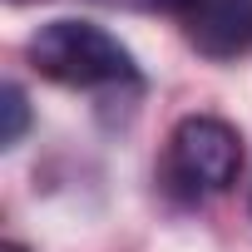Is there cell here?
<instances>
[{
	"label": "cell",
	"instance_id": "1",
	"mask_svg": "<svg viewBox=\"0 0 252 252\" xmlns=\"http://www.w3.org/2000/svg\"><path fill=\"white\" fill-rule=\"evenodd\" d=\"M30 64L69 89H99V84H124L134 79V55L124 50L109 30L89 20H50L30 35Z\"/></svg>",
	"mask_w": 252,
	"mask_h": 252
},
{
	"label": "cell",
	"instance_id": "2",
	"mask_svg": "<svg viewBox=\"0 0 252 252\" xmlns=\"http://www.w3.org/2000/svg\"><path fill=\"white\" fill-rule=\"evenodd\" d=\"M242 168V139L232 124L193 114L168 139V173L188 193H222Z\"/></svg>",
	"mask_w": 252,
	"mask_h": 252
},
{
	"label": "cell",
	"instance_id": "3",
	"mask_svg": "<svg viewBox=\"0 0 252 252\" xmlns=\"http://www.w3.org/2000/svg\"><path fill=\"white\" fill-rule=\"evenodd\" d=\"M183 30L203 55L232 60L252 50V0H198L183 15Z\"/></svg>",
	"mask_w": 252,
	"mask_h": 252
},
{
	"label": "cell",
	"instance_id": "4",
	"mask_svg": "<svg viewBox=\"0 0 252 252\" xmlns=\"http://www.w3.org/2000/svg\"><path fill=\"white\" fill-rule=\"evenodd\" d=\"M0 114H5V129H0V144H20V134H25V124H30V109H25V94H20V84H5L0 89Z\"/></svg>",
	"mask_w": 252,
	"mask_h": 252
},
{
	"label": "cell",
	"instance_id": "5",
	"mask_svg": "<svg viewBox=\"0 0 252 252\" xmlns=\"http://www.w3.org/2000/svg\"><path fill=\"white\" fill-rule=\"evenodd\" d=\"M154 5H158V10H168V15H178V20H183V15H188V10H193V5H198V0H154Z\"/></svg>",
	"mask_w": 252,
	"mask_h": 252
},
{
	"label": "cell",
	"instance_id": "6",
	"mask_svg": "<svg viewBox=\"0 0 252 252\" xmlns=\"http://www.w3.org/2000/svg\"><path fill=\"white\" fill-rule=\"evenodd\" d=\"M0 252H25V247H20V242H5V247H0Z\"/></svg>",
	"mask_w": 252,
	"mask_h": 252
},
{
	"label": "cell",
	"instance_id": "7",
	"mask_svg": "<svg viewBox=\"0 0 252 252\" xmlns=\"http://www.w3.org/2000/svg\"><path fill=\"white\" fill-rule=\"evenodd\" d=\"M15 5H25V0H15Z\"/></svg>",
	"mask_w": 252,
	"mask_h": 252
}]
</instances>
